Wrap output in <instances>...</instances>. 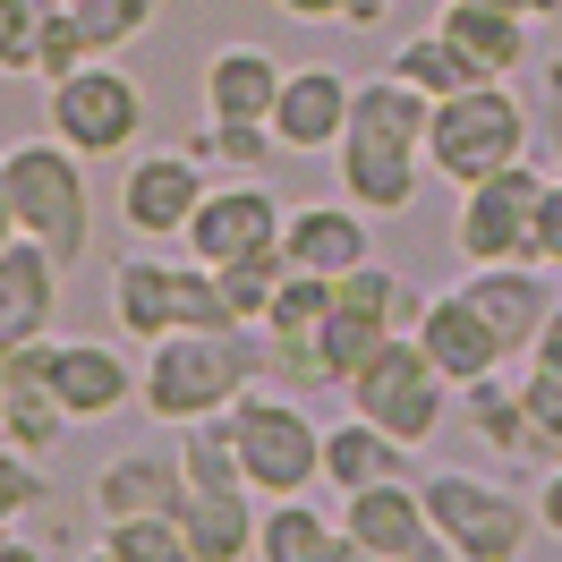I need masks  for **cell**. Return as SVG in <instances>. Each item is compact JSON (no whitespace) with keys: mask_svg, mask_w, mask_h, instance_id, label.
I'll return each mask as SVG.
<instances>
[{"mask_svg":"<svg viewBox=\"0 0 562 562\" xmlns=\"http://www.w3.org/2000/svg\"><path fill=\"white\" fill-rule=\"evenodd\" d=\"M426 94L409 86V77H367L350 94V128H341V145H333V171H341V196H350L358 213H401L418 205V179L435 171L426 162Z\"/></svg>","mask_w":562,"mask_h":562,"instance_id":"1","label":"cell"},{"mask_svg":"<svg viewBox=\"0 0 562 562\" xmlns=\"http://www.w3.org/2000/svg\"><path fill=\"white\" fill-rule=\"evenodd\" d=\"M281 256H290L299 273L341 281V273H358V265L375 256V213H358V205H290Z\"/></svg>","mask_w":562,"mask_h":562,"instance_id":"15","label":"cell"},{"mask_svg":"<svg viewBox=\"0 0 562 562\" xmlns=\"http://www.w3.org/2000/svg\"><path fill=\"white\" fill-rule=\"evenodd\" d=\"M256 486H188L179 494V528H188V546H196V562H247L256 554V503H247Z\"/></svg>","mask_w":562,"mask_h":562,"instance_id":"21","label":"cell"},{"mask_svg":"<svg viewBox=\"0 0 562 562\" xmlns=\"http://www.w3.org/2000/svg\"><path fill=\"white\" fill-rule=\"evenodd\" d=\"M341 528H350V546H367V554H392V562H452L443 528L426 520V494L409 486V477H392V486H358Z\"/></svg>","mask_w":562,"mask_h":562,"instance_id":"12","label":"cell"},{"mask_svg":"<svg viewBox=\"0 0 562 562\" xmlns=\"http://www.w3.org/2000/svg\"><path fill=\"white\" fill-rule=\"evenodd\" d=\"M324 477H333L341 494L392 486V477H409V443H392L384 426L350 418V426H333V435H324Z\"/></svg>","mask_w":562,"mask_h":562,"instance_id":"25","label":"cell"},{"mask_svg":"<svg viewBox=\"0 0 562 562\" xmlns=\"http://www.w3.org/2000/svg\"><path fill=\"white\" fill-rule=\"evenodd\" d=\"M520 145H528V111L503 77L469 86V94H443V103L426 111V162L452 179V188H477L486 171L520 162Z\"/></svg>","mask_w":562,"mask_h":562,"instance_id":"4","label":"cell"},{"mask_svg":"<svg viewBox=\"0 0 562 562\" xmlns=\"http://www.w3.org/2000/svg\"><path fill=\"white\" fill-rule=\"evenodd\" d=\"M196 205H205L196 154H145V162H128V179H120V222H128L137 239H188Z\"/></svg>","mask_w":562,"mask_h":562,"instance_id":"13","label":"cell"},{"mask_svg":"<svg viewBox=\"0 0 562 562\" xmlns=\"http://www.w3.org/2000/svg\"><path fill=\"white\" fill-rule=\"evenodd\" d=\"M77 562H120V554H103V546H94V554H77Z\"/></svg>","mask_w":562,"mask_h":562,"instance_id":"49","label":"cell"},{"mask_svg":"<svg viewBox=\"0 0 562 562\" xmlns=\"http://www.w3.org/2000/svg\"><path fill=\"white\" fill-rule=\"evenodd\" d=\"M324 316H333V281L324 273H281L273 307H265V333H324Z\"/></svg>","mask_w":562,"mask_h":562,"instance_id":"35","label":"cell"},{"mask_svg":"<svg viewBox=\"0 0 562 562\" xmlns=\"http://www.w3.org/2000/svg\"><path fill=\"white\" fill-rule=\"evenodd\" d=\"M0 562H43V546H26V537H9V528H0Z\"/></svg>","mask_w":562,"mask_h":562,"instance_id":"44","label":"cell"},{"mask_svg":"<svg viewBox=\"0 0 562 562\" xmlns=\"http://www.w3.org/2000/svg\"><path fill=\"white\" fill-rule=\"evenodd\" d=\"M281 273H290V256H281V247H265V256H239V265H222V299H231V316H239V324H265V307H273Z\"/></svg>","mask_w":562,"mask_h":562,"instance_id":"34","label":"cell"},{"mask_svg":"<svg viewBox=\"0 0 562 562\" xmlns=\"http://www.w3.org/2000/svg\"><path fill=\"white\" fill-rule=\"evenodd\" d=\"M537 520H546V528H554V537H562V469H554V477H546V494H537Z\"/></svg>","mask_w":562,"mask_h":562,"instance_id":"43","label":"cell"},{"mask_svg":"<svg viewBox=\"0 0 562 562\" xmlns=\"http://www.w3.org/2000/svg\"><path fill=\"white\" fill-rule=\"evenodd\" d=\"M154 9H162V0H69V18H77V35H86L94 60L120 52V43H137L145 26H154Z\"/></svg>","mask_w":562,"mask_h":562,"instance_id":"32","label":"cell"},{"mask_svg":"<svg viewBox=\"0 0 562 562\" xmlns=\"http://www.w3.org/2000/svg\"><path fill=\"white\" fill-rule=\"evenodd\" d=\"M43 367H52V392L69 401L77 426L111 418V409H128V401L145 392V375L111 350V341H43Z\"/></svg>","mask_w":562,"mask_h":562,"instance_id":"14","label":"cell"},{"mask_svg":"<svg viewBox=\"0 0 562 562\" xmlns=\"http://www.w3.org/2000/svg\"><path fill=\"white\" fill-rule=\"evenodd\" d=\"M52 0H0V69H35V43Z\"/></svg>","mask_w":562,"mask_h":562,"instance_id":"37","label":"cell"},{"mask_svg":"<svg viewBox=\"0 0 562 562\" xmlns=\"http://www.w3.org/2000/svg\"><path fill=\"white\" fill-rule=\"evenodd\" d=\"M350 409L367 426H384L392 443H435V426L452 418V384H443V367L418 350V333H392L384 350L367 358L350 375Z\"/></svg>","mask_w":562,"mask_h":562,"instance_id":"6","label":"cell"},{"mask_svg":"<svg viewBox=\"0 0 562 562\" xmlns=\"http://www.w3.org/2000/svg\"><path fill=\"white\" fill-rule=\"evenodd\" d=\"M111 324L128 341H162V333H231V299H222V273L213 265H154V256H128L111 273Z\"/></svg>","mask_w":562,"mask_h":562,"instance_id":"3","label":"cell"},{"mask_svg":"<svg viewBox=\"0 0 562 562\" xmlns=\"http://www.w3.org/2000/svg\"><path fill=\"white\" fill-rule=\"evenodd\" d=\"M528 358H537V367H554V375H562V307L546 316V333H537V350H528Z\"/></svg>","mask_w":562,"mask_h":562,"instance_id":"42","label":"cell"},{"mask_svg":"<svg viewBox=\"0 0 562 562\" xmlns=\"http://www.w3.org/2000/svg\"><path fill=\"white\" fill-rule=\"evenodd\" d=\"M281 18H299V26H341L350 18V0H273Z\"/></svg>","mask_w":562,"mask_h":562,"instance_id":"41","label":"cell"},{"mask_svg":"<svg viewBox=\"0 0 562 562\" xmlns=\"http://www.w3.org/2000/svg\"><path fill=\"white\" fill-rule=\"evenodd\" d=\"M443 35L469 52L477 77H512L528 60V26L512 18V9H469V0H452V9H443Z\"/></svg>","mask_w":562,"mask_h":562,"instance_id":"26","label":"cell"},{"mask_svg":"<svg viewBox=\"0 0 562 562\" xmlns=\"http://www.w3.org/2000/svg\"><path fill=\"white\" fill-rule=\"evenodd\" d=\"M103 554L120 562H196L179 512H137V520H103Z\"/></svg>","mask_w":562,"mask_h":562,"instance_id":"30","label":"cell"},{"mask_svg":"<svg viewBox=\"0 0 562 562\" xmlns=\"http://www.w3.org/2000/svg\"><path fill=\"white\" fill-rule=\"evenodd\" d=\"M418 494H426V520L443 528L452 562H520L528 554V503L520 494L486 486L469 469H435V477H418Z\"/></svg>","mask_w":562,"mask_h":562,"instance_id":"8","label":"cell"},{"mask_svg":"<svg viewBox=\"0 0 562 562\" xmlns=\"http://www.w3.org/2000/svg\"><path fill=\"white\" fill-rule=\"evenodd\" d=\"M179 469H188V486H247V469H239V426H231V409H222V418L179 426Z\"/></svg>","mask_w":562,"mask_h":562,"instance_id":"29","label":"cell"},{"mask_svg":"<svg viewBox=\"0 0 562 562\" xmlns=\"http://www.w3.org/2000/svg\"><path fill=\"white\" fill-rule=\"evenodd\" d=\"M43 503V477H35V460L18 452V443H0V528L18 520V512H35Z\"/></svg>","mask_w":562,"mask_h":562,"instance_id":"39","label":"cell"},{"mask_svg":"<svg viewBox=\"0 0 562 562\" xmlns=\"http://www.w3.org/2000/svg\"><path fill=\"white\" fill-rule=\"evenodd\" d=\"M460 418H469V435H477L486 452H503V460L537 452V435H528V401L503 384V375H477V384H460Z\"/></svg>","mask_w":562,"mask_h":562,"instance_id":"27","label":"cell"},{"mask_svg":"<svg viewBox=\"0 0 562 562\" xmlns=\"http://www.w3.org/2000/svg\"><path fill=\"white\" fill-rule=\"evenodd\" d=\"M520 401H528V435H537V452H562V375L554 367H537L520 384Z\"/></svg>","mask_w":562,"mask_h":562,"instance_id":"38","label":"cell"},{"mask_svg":"<svg viewBox=\"0 0 562 562\" xmlns=\"http://www.w3.org/2000/svg\"><path fill=\"white\" fill-rule=\"evenodd\" d=\"M350 77L341 69H281V103H273V137L281 154H324V145H341V128H350Z\"/></svg>","mask_w":562,"mask_h":562,"instance_id":"16","label":"cell"},{"mask_svg":"<svg viewBox=\"0 0 562 562\" xmlns=\"http://www.w3.org/2000/svg\"><path fill=\"white\" fill-rule=\"evenodd\" d=\"M179 494H188V469L162 452H120L94 469V512L103 520H137V512H179Z\"/></svg>","mask_w":562,"mask_h":562,"instance_id":"22","label":"cell"},{"mask_svg":"<svg viewBox=\"0 0 562 562\" xmlns=\"http://www.w3.org/2000/svg\"><path fill=\"white\" fill-rule=\"evenodd\" d=\"M469 9H512V18H528V9H537V0H469Z\"/></svg>","mask_w":562,"mask_h":562,"instance_id":"47","label":"cell"},{"mask_svg":"<svg viewBox=\"0 0 562 562\" xmlns=\"http://www.w3.org/2000/svg\"><path fill=\"white\" fill-rule=\"evenodd\" d=\"M43 341H52V333H43ZM43 341H26V350H18V375H9V392H0V426H9V443H18L26 460H43V452H52V443L77 426V418H69V401L52 392Z\"/></svg>","mask_w":562,"mask_h":562,"instance_id":"19","label":"cell"},{"mask_svg":"<svg viewBox=\"0 0 562 562\" xmlns=\"http://www.w3.org/2000/svg\"><path fill=\"white\" fill-rule=\"evenodd\" d=\"M392 77H409L426 103H443V94H469V86H486V77L469 69V52H460L443 26H435V35H409V43H401V52H392Z\"/></svg>","mask_w":562,"mask_h":562,"instance_id":"28","label":"cell"},{"mask_svg":"<svg viewBox=\"0 0 562 562\" xmlns=\"http://www.w3.org/2000/svg\"><path fill=\"white\" fill-rule=\"evenodd\" d=\"M281 103V69L256 43H231L205 60V120H273Z\"/></svg>","mask_w":562,"mask_h":562,"instance_id":"24","label":"cell"},{"mask_svg":"<svg viewBox=\"0 0 562 562\" xmlns=\"http://www.w3.org/2000/svg\"><path fill=\"white\" fill-rule=\"evenodd\" d=\"M256 375H265V350L247 341V324H231V333H162L145 350V409L162 426L222 418Z\"/></svg>","mask_w":562,"mask_h":562,"instance_id":"2","label":"cell"},{"mask_svg":"<svg viewBox=\"0 0 562 562\" xmlns=\"http://www.w3.org/2000/svg\"><path fill=\"white\" fill-rule=\"evenodd\" d=\"M537 9H546V18H562V0H537Z\"/></svg>","mask_w":562,"mask_h":562,"instance_id":"50","label":"cell"},{"mask_svg":"<svg viewBox=\"0 0 562 562\" xmlns=\"http://www.w3.org/2000/svg\"><path fill=\"white\" fill-rule=\"evenodd\" d=\"M0 171H9V205H18V231L43 239L60 265L86 256L94 239V196H86V179H77V154L60 137H26L0 154Z\"/></svg>","mask_w":562,"mask_h":562,"instance_id":"5","label":"cell"},{"mask_svg":"<svg viewBox=\"0 0 562 562\" xmlns=\"http://www.w3.org/2000/svg\"><path fill=\"white\" fill-rule=\"evenodd\" d=\"M281 222H290V205H273L256 179H239V188H213L205 205H196V222H188V256L222 273V265H239V256L281 247Z\"/></svg>","mask_w":562,"mask_h":562,"instance_id":"11","label":"cell"},{"mask_svg":"<svg viewBox=\"0 0 562 562\" xmlns=\"http://www.w3.org/2000/svg\"><path fill=\"white\" fill-rule=\"evenodd\" d=\"M18 239V205H9V171H0V247Z\"/></svg>","mask_w":562,"mask_h":562,"instance_id":"45","label":"cell"},{"mask_svg":"<svg viewBox=\"0 0 562 562\" xmlns=\"http://www.w3.org/2000/svg\"><path fill=\"white\" fill-rule=\"evenodd\" d=\"M52 137L77 145V154H128L145 137V86L128 69H111V60H86L77 77L52 86Z\"/></svg>","mask_w":562,"mask_h":562,"instance_id":"9","label":"cell"},{"mask_svg":"<svg viewBox=\"0 0 562 562\" xmlns=\"http://www.w3.org/2000/svg\"><path fill=\"white\" fill-rule=\"evenodd\" d=\"M86 60H94V52H86V35H77L69 0H52V18H43V43H35V77H43V86H60V77H77Z\"/></svg>","mask_w":562,"mask_h":562,"instance_id":"36","label":"cell"},{"mask_svg":"<svg viewBox=\"0 0 562 562\" xmlns=\"http://www.w3.org/2000/svg\"><path fill=\"white\" fill-rule=\"evenodd\" d=\"M231 426H239V469H247L256 494H307L324 477V435L299 401L247 384L239 401H231Z\"/></svg>","mask_w":562,"mask_h":562,"instance_id":"7","label":"cell"},{"mask_svg":"<svg viewBox=\"0 0 562 562\" xmlns=\"http://www.w3.org/2000/svg\"><path fill=\"white\" fill-rule=\"evenodd\" d=\"M18 350H26V341H9V333H0V392H9V375H18Z\"/></svg>","mask_w":562,"mask_h":562,"instance_id":"46","label":"cell"},{"mask_svg":"<svg viewBox=\"0 0 562 562\" xmlns=\"http://www.w3.org/2000/svg\"><path fill=\"white\" fill-rule=\"evenodd\" d=\"M52 273H60V256L43 239H26V231L0 247V333L9 341H43L52 333V299H60Z\"/></svg>","mask_w":562,"mask_h":562,"instance_id":"20","label":"cell"},{"mask_svg":"<svg viewBox=\"0 0 562 562\" xmlns=\"http://www.w3.org/2000/svg\"><path fill=\"white\" fill-rule=\"evenodd\" d=\"M256 562H350V528L324 520L307 494H273V512L256 528Z\"/></svg>","mask_w":562,"mask_h":562,"instance_id":"23","label":"cell"},{"mask_svg":"<svg viewBox=\"0 0 562 562\" xmlns=\"http://www.w3.org/2000/svg\"><path fill=\"white\" fill-rule=\"evenodd\" d=\"M281 154L273 120H205L196 128V162H231V171H265Z\"/></svg>","mask_w":562,"mask_h":562,"instance_id":"31","label":"cell"},{"mask_svg":"<svg viewBox=\"0 0 562 562\" xmlns=\"http://www.w3.org/2000/svg\"><path fill=\"white\" fill-rule=\"evenodd\" d=\"M537 196L546 179L528 162H503L486 171L477 188H460V222H452V247L469 265H528V231H537Z\"/></svg>","mask_w":562,"mask_h":562,"instance_id":"10","label":"cell"},{"mask_svg":"<svg viewBox=\"0 0 562 562\" xmlns=\"http://www.w3.org/2000/svg\"><path fill=\"white\" fill-rule=\"evenodd\" d=\"M460 299L486 316V333L503 341V358L537 350V333H546V316H554V299H546L537 265H477V273L460 281Z\"/></svg>","mask_w":562,"mask_h":562,"instance_id":"17","label":"cell"},{"mask_svg":"<svg viewBox=\"0 0 562 562\" xmlns=\"http://www.w3.org/2000/svg\"><path fill=\"white\" fill-rule=\"evenodd\" d=\"M350 562H392V554H367V546H350Z\"/></svg>","mask_w":562,"mask_h":562,"instance_id":"48","label":"cell"},{"mask_svg":"<svg viewBox=\"0 0 562 562\" xmlns=\"http://www.w3.org/2000/svg\"><path fill=\"white\" fill-rule=\"evenodd\" d=\"M528 265H562V179H546V196H537V231H528Z\"/></svg>","mask_w":562,"mask_h":562,"instance_id":"40","label":"cell"},{"mask_svg":"<svg viewBox=\"0 0 562 562\" xmlns=\"http://www.w3.org/2000/svg\"><path fill=\"white\" fill-rule=\"evenodd\" d=\"M418 350L443 367V384H477V375L503 367V341L486 333V316H477L460 290H443V299H426V307H418Z\"/></svg>","mask_w":562,"mask_h":562,"instance_id":"18","label":"cell"},{"mask_svg":"<svg viewBox=\"0 0 562 562\" xmlns=\"http://www.w3.org/2000/svg\"><path fill=\"white\" fill-rule=\"evenodd\" d=\"M392 341V324H375V316H358V307H341L333 299V316H324V358H333V384H350L367 358Z\"/></svg>","mask_w":562,"mask_h":562,"instance_id":"33","label":"cell"}]
</instances>
